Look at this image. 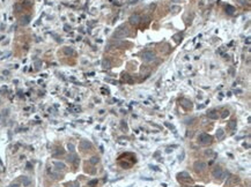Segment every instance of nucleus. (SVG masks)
<instances>
[{"instance_id": "f257e3e1", "label": "nucleus", "mask_w": 251, "mask_h": 187, "mask_svg": "<svg viewBox=\"0 0 251 187\" xmlns=\"http://www.w3.org/2000/svg\"><path fill=\"white\" fill-rule=\"evenodd\" d=\"M130 35V30H128V28L125 27V26H123V27H121L119 29H117V31L115 32L114 37L115 38H118V39H121V38H125V37H127Z\"/></svg>"}, {"instance_id": "f03ea898", "label": "nucleus", "mask_w": 251, "mask_h": 187, "mask_svg": "<svg viewBox=\"0 0 251 187\" xmlns=\"http://www.w3.org/2000/svg\"><path fill=\"white\" fill-rule=\"evenodd\" d=\"M198 142H199L200 144H204V146L209 144V143H212V136L209 135V134L203 133V134H200V135L198 136Z\"/></svg>"}, {"instance_id": "7ed1b4c3", "label": "nucleus", "mask_w": 251, "mask_h": 187, "mask_svg": "<svg viewBox=\"0 0 251 187\" xmlns=\"http://www.w3.org/2000/svg\"><path fill=\"white\" fill-rule=\"evenodd\" d=\"M212 174H213V177L216 178V179H223V178L226 177L228 173L226 172V171H223V169H222V167L216 166L214 170H213Z\"/></svg>"}, {"instance_id": "20e7f679", "label": "nucleus", "mask_w": 251, "mask_h": 187, "mask_svg": "<svg viewBox=\"0 0 251 187\" xmlns=\"http://www.w3.org/2000/svg\"><path fill=\"white\" fill-rule=\"evenodd\" d=\"M206 163L203 162V160H197V162H194L193 164V167H194V171L196 172H203V171L206 169Z\"/></svg>"}, {"instance_id": "39448f33", "label": "nucleus", "mask_w": 251, "mask_h": 187, "mask_svg": "<svg viewBox=\"0 0 251 187\" xmlns=\"http://www.w3.org/2000/svg\"><path fill=\"white\" fill-rule=\"evenodd\" d=\"M142 59H144V61H147V62L153 61L155 59V53L152 52V51H146V52H144V54H142Z\"/></svg>"}, {"instance_id": "423d86ee", "label": "nucleus", "mask_w": 251, "mask_h": 187, "mask_svg": "<svg viewBox=\"0 0 251 187\" xmlns=\"http://www.w3.org/2000/svg\"><path fill=\"white\" fill-rule=\"evenodd\" d=\"M91 147H93V144L87 140H82L80 142V148L82 150H89V149H91Z\"/></svg>"}, {"instance_id": "0eeeda50", "label": "nucleus", "mask_w": 251, "mask_h": 187, "mask_svg": "<svg viewBox=\"0 0 251 187\" xmlns=\"http://www.w3.org/2000/svg\"><path fill=\"white\" fill-rule=\"evenodd\" d=\"M181 105L184 107L185 110H189V109H191V107H192V103H191V100L186 99V98H183V99H181Z\"/></svg>"}, {"instance_id": "6e6552de", "label": "nucleus", "mask_w": 251, "mask_h": 187, "mask_svg": "<svg viewBox=\"0 0 251 187\" xmlns=\"http://www.w3.org/2000/svg\"><path fill=\"white\" fill-rule=\"evenodd\" d=\"M178 178H179V180H183V181H191L190 174L186 173V172H181V173H178Z\"/></svg>"}, {"instance_id": "1a4fd4ad", "label": "nucleus", "mask_w": 251, "mask_h": 187, "mask_svg": "<svg viewBox=\"0 0 251 187\" xmlns=\"http://www.w3.org/2000/svg\"><path fill=\"white\" fill-rule=\"evenodd\" d=\"M140 22V16L139 15H137V14H134V15H132V16L130 17V23L131 24H138Z\"/></svg>"}, {"instance_id": "9d476101", "label": "nucleus", "mask_w": 251, "mask_h": 187, "mask_svg": "<svg viewBox=\"0 0 251 187\" xmlns=\"http://www.w3.org/2000/svg\"><path fill=\"white\" fill-rule=\"evenodd\" d=\"M207 117L209 118V119H213V120L218 119V111H216V110L208 111V112H207Z\"/></svg>"}, {"instance_id": "9b49d317", "label": "nucleus", "mask_w": 251, "mask_h": 187, "mask_svg": "<svg viewBox=\"0 0 251 187\" xmlns=\"http://www.w3.org/2000/svg\"><path fill=\"white\" fill-rule=\"evenodd\" d=\"M29 22H30V16H29V15H24V16H22V19H21L20 24L21 26H27V24H29Z\"/></svg>"}, {"instance_id": "f8f14e48", "label": "nucleus", "mask_w": 251, "mask_h": 187, "mask_svg": "<svg viewBox=\"0 0 251 187\" xmlns=\"http://www.w3.org/2000/svg\"><path fill=\"white\" fill-rule=\"evenodd\" d=\"M237 181H238V178H237V177H234V176H233V177H230L227 181H226V186L229 187V186H231V185L234 184V183H237Z\"/></svg>"}, {"instance_id": "ddd939ff", "label": "nucleus", "mask_w": 251, "mask_h": 187, "mask_svg": "<svg viewBox=\"0 0 251 187\" xmlns=\"http://www.w3.org/2000/svg\"><path fill=\"white\" fill-rule=\"evenodd\" d=\"M53 165L56 166V170H61L63 171V170H65V167H66L65 166V164L61 163V162H54Z\"/></svg>"}, {"instance_id": "4468645a", "label": "nucleus", "mask_w": 251, "mask_h": 187, "mask_svg": "<svg viewBox=\"0 0 251 187\" xmlns=\"http://www.w3.org/2000/svg\"><path fill=\"white\" fill-rule=\"evenodd\" d=\"M223 136H224V130L219 128V129L216 130V139H218V140H222Z\"/></svg>"}, {"instance_id": "2eb2a0df", "label": "nucleus", "mask_w": 251, "mask_h": 187, "mask_svg": "<svg viewBox=\"0 0 251 187\" xmlns=\"http://www.w3.org/2000/svg\"><path fill=\"white\" fill-rule=\"evenodd\" d=\"M228 128L231 130H234L235 128H236V120H235V119H231V120L228 123Z\"/></svg>"}, {"instance_id": "dca6fc26", "label": "nucleus", "mask_w": 251, "mask_h": 187, "mask_svg": "<svg viewBox=\"0 0 251 187\" xmlns=\"http://www.w3.org/2000/svg\"><path fill=\"white\" fill-rule=\"evenodd\" d=\"M64 53L66 54V56H73L74 50L72 47H65V49H64Z\"/></svg>"}, {"instance_id": "f3484780", "label": "nucleus", "mask_w": 251, "mask_h": 187, "mask_svg": "<svg viewBox=\"0 0 251 187\" xmlns=\"http://www.w3.org/2000/svg\"><path fill=\"white\" fill-rule=\"evenodd\" d=\"M21 181H22L23 186H29L30 185V179L28 177H21Z\"/></svg>"}, {"instance_id": "a211bd4d", "label": "nucleus", "mask_w": 251, "mask_h": 187, "mask_svg": "<svg viewBox=\"0 0 251 187\" xmlns=\"http://www.w3.org/2000/svg\"><path fill=\"white\" fill-rule=\"evenodd\" d=\"M98 160H100V158H98L97 156H93V157L90 158V159H89V163H90V164H93V165H95V164H97V163H98Z\"/></svg>"}, {"instance_id": "6ab92c4d", "label": "nucleus", "mask_w": 251, "mask_h": 187, "mask_svg": "<svg viewBox=\"0 0 251 187\" xmlns=\"http://www.w3.org/2000/svg\"><path fill=\"white\" fill-rule=\"evenodd\" d=\"M102 63H103L104 68H109V67H110V61L108 60V59H103V62Z\"/></svg>"}, {"instance_id": "aec40b11", "label": "nucleus", "mask_w": 251, "mask_h": 187, "mask_svg": "<svg viewBox=\"0 0 251 187\" xmlns=\"http://www.w3.org/2000/svg\"><path fill=\"white\" fill-rule=\"evenodd\" d=\"M67 148H68V150H70L71 153H74V150H75V147H74V144H72V143L67 144Z\"/></svg>"}, {"instance_id": "412c9836", "label": "nucleus", "mask_w": 251, "mask_h": 187, "mask_svg": "<svg viewBox=\"0 0 251 187\" xmlns=\"http://www.w3.org/2000/svg\"><path fill=\"white\" fill-rule=\"evenodd\" d=\"M227 12H228V14H233L234 13V7H231V6H227Z\"/></svg>"}, {"instance_id": "4be33fe9", "label": "nucleus", "mask_w": 251, "mask_h": 187, "mask_svg": "<svg viewBox=\"0 0 251 187\" xmlns=\"http://www.w3.org/2000/svg\"><path fill=\"white\" fill-rule=\"evenodd\" d=\"M66 187H80L78 183H71V184H67Z\"/></svg>"}, {"instance_id": "5701e85b", "label": "nucleus", "mask_w": 251, "mask_h": 187, "mask_svg": "<svg viewBox=\"0 0 251 187\" xmlns=\"http://www.w3.org/2000/svg\"><path fill=\"white\" fill-rule=\"evenodd\" d=\"M229 116V111L228 110H224L223 112H222V114H221V117L222 118H226V117H228Z\"/></svg>"}, {"instance_id": "b1692460", "label": "nucleus", "mask_w": 251, "mask_h": 187, "mask_svg": "<svg viewBox=\"0 0 251 187\" xmlns=\"http://www.w3.org/2000/svg\"><path fill=\"white\" fill-rule=\"evenodd\" d=\"M96 184H97V179H94V180H90L88 183V186H94Z\"/></svg>"}, {"instance_id": "393cba45", "label": "nucleus", "mask_w": 251, "mask_h": 187, "mask_svg": "<svg viewBox=\"0 0 251 187\" xmlns=\"http://www.w3.org/2000/svg\"><path fill=\"white\" fill-rule=\"evenodd\" d=\"M166 126H168L169 128H171V129H175L174 126H172V125H170V124H168V123H166Z\"/></svg>"}, {"instance_id": "a878e982", "label": "nucleus", "mask_w": 251, "mask_h": 187, "mask_svg": "<svg viewBox=\"0 0 251 187\" xmlns=\"http://www.w3.org/2000/svg\"><path fill=\"white\" fill-rule=\"evenodd\" d=\"M9 187H20V186H19V184H12Z\"/></svg>"}, {"instance_id": "bb28decb", "label": "nucleus", "mask_w": 251, "mask_h": 187, "mask_svg": "<svg viewBox=\"0 0 251 187\" xmlns=\"http://www.w3.org/2000/svg\"><path fill=\"white\" fill-rule=\"evenodd\" d=\"M171 1H172V2H176V3H178V2H181L182 0H171Z\"/></svg>"}, {"instance_id": "cd10ccee", "label": "nucleus", "mask_w": 251, "mask_h": 187, "mask_svg": "<svg viewBox=\"0 0 251 187\" xmlns=\"http://www.w3.org/2000/svg\"><path fill=\"white\" fill-rule=\"evenodd\" d=\"M238 1H240L241 3H245V1H247V0H238Z\"/></svg>"}]
</instances>
